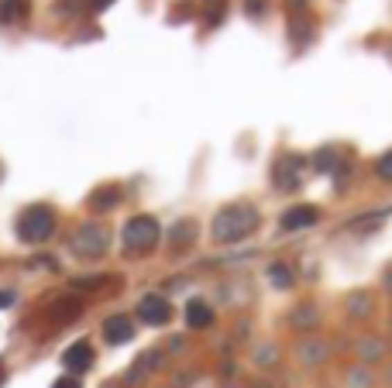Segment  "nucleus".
Listing matches in <instances>:
<instances>
[{"label": "nucleus", "mask_w": 392, "mask_h": 388, "mask_svg": "<svg viewBox=\"0 0 392 388\" xmlns=\"http://www.w3.org/2000/svg\"><path fill=\"white\" fill-rule=\"evenodd\" d=\"M255 227H258V213H255L251 206H244V203H234V206H227V210L217 213V220H213V237H217L220 244H238V241H244Z\"/></svg>", "instance_id": "nucleus-1"}, {"label": "nucleus", "mask_w": 392, "mask_h": 388, "mask_svg": "<svg viewBox=\"0 0 392 388\" xmlns=\"http://www.w3.org/2000/svg\"><path fill=\"white\" fill-rule=\"evenodd\" d=\"M52 230H55V213L48 206H31L17 220V237L24 244H42L52 237Z\"/></svg>", "instance_id": "nucleus-2"}, {"label": "nucleus", "mask_w": 392, "mask_h": 388, "mask_svg": "<svg viewBox=\"0 0 392 388\" xmlns=\"http://www.w3.org/2000/svg\"><path fill=\"white\" fill-rule=\"evenodd\" d=\"M155 244H159V223L152 216H131L124 227V248L138 255V251H152Z\"/></svg>", "instance_id": "nucleus-3"}, {"label": "nucleus", "mask_w": 392, "mask_h": 388, "mask_svg": "<svg viewBox=\"0 0 392 388\" xmlns=\"http://www.w3.org/2000/svg\"><path fill=\"white\" fill-rule=\"evenodd\" d=\"M107 244H110V234L103 227H97V223H87V227H80L73 234V251L80 258H100L107 251Z\"/></svg>", "instance_id": "nucleus-4"}, {"label": "nucleus", "mask_w": 392, "mask_h": 388, "mask_svg": "<svg viewBox=\"0 0 392 388\" xmlns=\"http://www.w3.org/2000/svg\"><path fill=\"white\" fill-rule=\"evenodd\" d=\"M138 316H141V323H148V326H166V323L172 320V306H169V299H162V295H145V299L138 302Z\"/></svg>", "instance_id": "nucleus-5"}, {"label": "nucleus", "mask_w": 392, "mask_h": 388, "mask_svg": "<svg viewBox=\"0 0 392 388\" xmlns=\"http://www.w3.org/2000/svg\"><path fill=\"white\" fill-rule=\"evenodd\" d=\"M62 364H66L73 375H83V371H90V368H93V347H90L87 340H80V344L66 347V354H62Z\"/></svg>", "instance_id": "nucleus-6"}, {"label": "nucleus", "mask_w": 392, "mask_h": 388, "mask_svg": "<svg viewBox=\"0 0 392 388\" xmlns=\"http://www.w3.org/2000/svg\"><path fill=\"white\" fill-rule=\"evenodd\" d=\"M317 220H320L317 206H293L283 213V230H303V227H313Z\"/></svg>", "instance_id": "nucleus-7"}, {"label": "nucleus", "mask_w": 392, "mask_h": 388, "mask_svg": "<svg viewBox=\"0 0 392 388\" xmlns=\"http://www.w3.org/2000/svg\"><path fill=\"white\" fill-rule=\"evenodd\" d=\"M103 337H107L110 344H127V340L134 337V326H131L127 316H110V320L103 323Z\"/></svg>", "instance_id": "nucleus-8"}, {"label": "nucleus", "mask_w": 392, "mask_h": 388, "mask_svg": "<svg viewBox=\"0 0 392 388\" xmlns=\"http://www.w3.org/2000/svg\"><path fill=\"white\" fill-rule=\"evenodd\" d=\"M186 323L196 326V330H203V326L213 323V313H210V306H206L203 299H193V302L186 306Z\"/></svg>", "instance_id": "nucleus-9"}, {"label": "nucleus", "mask_w": 392, "mask_h": 388, "mask_svg": "<svg viewBox=\"0 0 392 388\" xmlns=\"http://www.w3.org/2000/svg\"><path fill=\"white\" fill-rule=\"evenodd\" d=\"M269 279H272V286H279V289H289V286H293V275H289L286 265H272V268H269Z\"/></svg>", "instance_id": "nucleus-10"}, {"label": "nucleus", "mask_w": 392, "mask_h": 388, "mask_svg": "<svg viewBox=\"0 0 392 388\" xmlns=\"http://www.w3.org/2000/svg\"><path fill=\"white\" fill-rule=\"evenodd\" d=\"M190 237H196V230H193V223H190V220H183V223L172 230V244H186Z\"/></svg>", "instance_id": "nucleus-11"}, {"label": "nucleus", "mask_w": 392, "mask_h": 388, "mask_svg": "<svg viewBox=\"0 0 392 388\" xmlns=\"http://www.w3.org/2000/svg\"><path fill=\"white\" fill-rule=\"evenodd\" d=\"M107 196H93V210H107L110 203H117V190H103Z\"/></svg>", "instance_id": "nucleus-12"}, {"label": "nucleus", "mask_w": 392, "mask_h": 388, "mask_svg": "<svg viewBox=\"0 0 392 388\" xmlns=\"http://www.w3.org/2000/svg\"><path fill=\"white\" fill-rule=\"evenodd\" d=\"M379 176H382V179H389V183H392V151H389V155H382V158H379Z\"/></svg>", "instance_id": "nucleus-13"}, {"label": "nucleus", "mask_w": 392, "mask_h": 388, "mask_svg": "<svg viewBox=\"0 0 392 388\" xmlns=\"http://www.w3.org/2000/svg\"><path fill=\"white\" fill-rule=\"evenodd\" d=\"M55 388H80V382H76V378H59Z\"/></svg>", "instance_id": "nucleus-14"}, {"label": "nucleus", "mask_w": 392, "mask_h": 388, "mask_svg": "<svg viewBox=\"0 0 392 388\" xmlns=\"http://www.w3.org/2000/svg\"><path fill=\"white\" fill-rule=\"evenodd\" d=\"M10 302H14V292H0V309L10 306Z\"/></svg>", "instance_id": "nucleus-15"}]
</instances>
